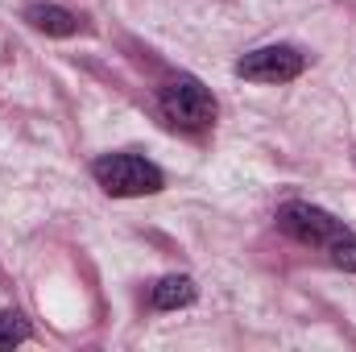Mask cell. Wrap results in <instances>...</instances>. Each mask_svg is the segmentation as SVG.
Listing matches in <instances>:
<instances>
[{
  "label": "cell",
  "mask_w": 356,
  "mask_h": 352,
  "mask_svg": "<svg viewBox=\"0 0 356 352\" xmlns=\"http://www.w3.org/2000/svg\"><path fill=\"white\" fill-rule=\"evenodd\" d=\"M277 228H282L286 237L302 241V245L323 249L332 265L353 269L356 273V232L344 224V220H336L332 211L294 199V203H282V207H277Z\"/></svg>",
  "instance_id": "obj_1"
},
{
  "label": "cell",
  "mask_w": 356,
  "mask_h": 352,
  "mask_svg": "<svg viewBox=\"0 0 356 352\" xmlns=\"http://www.w3.org/2000/svg\"><path fill=\"white\" fill-rule=\"evenodd\" d=\"M95 182L112 195V199H137V195H158L166 186V175L141 158V154H104L91 162Z\"/></svg>",
  "instance_id": "obj_2"
},
{
  "label": "cell",
  "mask_w": 356,
  "mask_h": 352,
  "mask_svg": "<svg viewBox=\"0 0 356 352\" xmlns=\"http://www.w3.org/2000/svg\"><path fill=\"white\" fill-rule=\"evenodd\" d=\"M158 108L175 129H207L216 120V95L195 75H175L158 91Z\"/></svg>",
  "instance_id": "obj_3"
},
{
  "label": "cell",
  "mask_w": 356,
  "mask_h": 352,
  "mask_svg": "<svg viewBox=\"0 0 356 352\" xmlns=\"http://www.w3.org/2000/svg\"><path fill=\"white\" fill-rule=\"evenodd\" d=\"M302 67H307V58L294 46H261L236 63V75L253 79V83H290L302 75Z\"/></svg>",
  "instance_id": "obj_4"
},
{
  "label": "cell",
  "mask_w": 356,
  "mask_h": 352,
  "mask_svg": "<svg viewBox=\"0 0 356 352\" xmlns=\"http://www.w3.org/2000/svg\"><path fill=\"white\" fill-rule=\"evenodd\" d=\"M25 21L38 29V33H50V38H71L79 33V17L63 4H29L25 8Z\"/></svg>",
  "instance_id": "obj_5"
},
{
  "label": "cell",
  "mask_w": 356,
  "mask_h": 352,
  "mask_svg": "<svg viewBox=\"0 0 356 352\" xmlns=\"http://www.w3.org/2000/svg\"><path fill=\"white\" fill-rule=\"evenodd\" d=\"M195 282L186 278V273H166L154 290H149V303H154V311H178V307H191L195 303Z\"/></svg>",
  "instance_id": "obj_6"
},
{
  "label": "cell",
  "mask_w": 356,
  "mask_h": 352,
  "mask_svg": "<svg viewBox=\"0 0 356 352\" xmlns=\"http://www.w3.org/2000/svg\"><path fill=\"white\" fill-rule=\"evenodd\" d=\"M21 340H29V323H25V315H21V311H4V315H0V349L21 344Z\"/></svg>",
  "instance_id": "obj_7"
}]
</instances>
